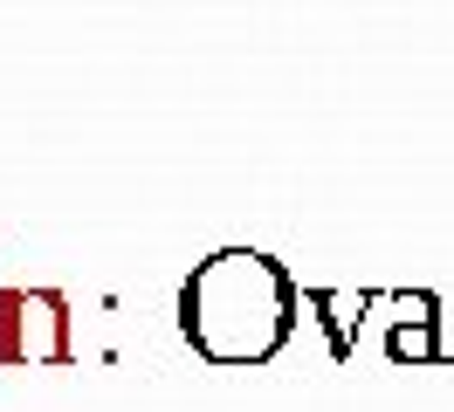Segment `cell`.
I'll list each match as a JSON object with an SVG mask.
<instances>
[{"label": "cell", "instance_id": "6da1fadb", "mask_svg": "<svg viewBox=\"0 0 454 412\" xmlns=\"http://www.w3.org/2000/svg\"><path fill=\"white\" fill-rule=\"evenodd\" d=\"M303 289L262 247H214L179 282V337L214 371H255L276 364L296 337Z\"/></svg>", "mask_w": 454, "mask_h": 412}, {"label": "cell", "instance_id": "7a4b0ae2", "mask_svg": "<svg viewBox=\"0 0 454 412\" xmlns=\"http://www.w3.org/2000/svg\"><path fill=\"white\" fill-rule=\"evenodd\" d=\"M69 296L62 289H0V364H69Z\"/></svg>", "mask_w": 454, "mask_h": 412}, {"label": "cell", "instance_id": "3957f363", "mask_svg": "<svg viewBox=\"0 0 454 412\" xmlns=\"http://www.w3.org/2000/svg\"><path fill=\"white\" fill-rule=\"evenodd\" d=\"M386 309H393V323H386V357L393 364H441L448 344H441V296L434 289H386Z\"/></svg>", "mask_w": 454, "mask_h": 412}, {"label": "cell", "instance_id": "277c9868", "mask_svg": "<svg viewBox=\"0 0 454 412\" xmlns=\"http://www.w3.org/2000/svg\"><path fill=\"white\" fill-rule=\"evenodd\" d=\"M386 289H303V309H317V323H324V344L338 364H351L358 351V323H365V309H379Z\"/></svg>", "mask_w": 454, "mask_h": 412}]
</instances>
